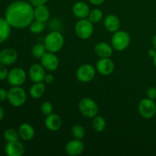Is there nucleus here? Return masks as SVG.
Instances as JSON below:
<instances>
[{"label": "nucleus", "mask_w": 156, "mask_h": 156, "mask_svg": "<svg viewBox=\"0 0 156 156\" xmlns=\"http://www.w3.org/2000/svg\"><path fill=\"white\" fill-rule=\"evenodd\" d=\"M5 18L15 28L29 27L34 20L33 5L25 1L14 2L6 9Z\"/></svg>", "instance_id": "1"}, {"label": "nucleus", "mask_w": 156, "mask_h": 156, "mask_svg": "<svg viewBox=\"0 0 156 156\" xmlns=\"http://www.w3.org/2000/svg\"><path fill=\"white\" fill-rule=\"evenodd\" d=\"M44 44L47 52L57 53L63 47L64 37L60 32L52 31L49 33L44 38Z\"/></svg>", "instance_id": "2"}, {"label": "nucleus", "mask_w": 156, "mask_h": 156, "mask_svg": "<svg viewBox=\"0 0 156 156\" xmlns=\"http://www.w3.org/2000/svg\"><path fill=\"white\" fill-rule=\"evenodd\" d=\"M7 100L12 106L18 108L25 103L27 94L21 86H13L8 91Z\"/></svg>", "instance_id": "3"}, {"label": "nucleus", "mask_w": 156, "mask_h": 156, "mask_svg": "<svg viewBox=\"0 0 156 156\" xmlns=\"http://www.w3.org/2000/svg\"><path fill=\"white\" fill-rule=\"evenodd\" d=\"M79 109L81 114L87 118H93L98 113V106L93 99L85 98L79 104Z\"/></svg>", "instance_id": "4"}, {"label": "nucleus", "mask_w": 156, "mask_h": 156, "mask_svg": "<svg viewBox=\"0 0 156 156\" xmlns=\"http://www.w3.org/2000/svg\"><path fill=\"white\" fill-rule=\"evenodd\" d=\"M130 42V37L128 32L124 30H117L114 32L111 38V45L113 48L118 51L126 50Z\"/></svg>", "instance_id": "5"}, {"label": "nucleus", "mask_w": 156, "mask_h": 156, "mask_svg": "<svg viewBox=\"0 0 156 156\" xmlns=\"http://www.w3.org/2000/svg\"><path fill=\"white\" fill-rule=\"evenodd\" d=\"M76 35L82 40L88 39L94 31L93 23L87 18H82L77 21L75 26Z\"/></svg>", "instance_id": "6"}, {"label": "nucleus", "mask_w": 156, "mask_h": 156, "mask_svg": "<svg viewBox=\"0 0 156 156\" xmlns=\"http://www.w3.org/2000/svg\"><path fill=\"white\" fill-rule=\"evenodd\" d=\"M139 113L143 117L150 119L156 114V105L154 100L149 98H144L140 102L138 107Z\"/></svg>", "instance_id": "7"}, {"label": "nucleus", "mask_w": 156, "mask_h": 156, "mask_svg": "<svg viewBox=\"0 0 156 156\" xmlns=\"http://www.w3.org/2000/svg\"><path fill=\"white\" fill-rule=\"evenodd\" d=\"M96 70L90 64H84L79 67L76 72V77L80 82L86 83L89 82L94 78Z\"/></svg>", "instance_id": "8"}, {"label": "nucleus", "mask_w": 156, "mask_h": 156, "mask_svg": "<svg viewBox=\"0 0 156 156\" xmlns=\"http://www.w3.org/2000/svg\"><path fill=\"white\" fill-rule=\"evenodd\" d=\"M8 82L12 86H21L26 80V73L21 68H15L8 75Z\"/></svg>", "instance_id": "9"}, {"label": "nucleus", "mask_w": 156, "mask_h": 156, "mask_svg": "<svg viewBox=\"0 0 156 156\" xmlns=\"http://www.w3.org/2000/svg\"><path fill=\"white\" fill-rule=\"evenodd\" d=\"M41 65L47 71L53 72L57 69L59 65V61L54 53L46 52L45 54L41 58Z\"/></svg>", "instance_id": "10"}, {"label": "nucleus", "mask_w": 156, "mask_h": 156, "mask_svg": "<svg viewBox=\"0 0 156 156\" xmlns=\"http://www.w3.org/2000/svg\"><path fill=\"white\" fill-rule=\"evenodd\" d=\"M85 149V145L82 140H70L66 143V152L70 156H77L81 155Z\"/></svg>", "instance_id": "11"}, {"label": "nucleus", "mask_w": 156, "mask_h": 156, "mask_svg": "<svg viewBox=\"0 0 156 156\" xmlns=\"http://www.w3.org/2000/svg\"><path fill=\"white\" fill-rule=\"evenodd\" d=\"M98 73L103 76L111 74L114 69V63L109 58H101L96 63Z\"/></svg>", "instance_id": "12"}, {"label": "nucleus", "mask_w": 156, "mask_h": 156, "mask_svg": "<svg viewBox=\"0 0 156 156\" xmlns=\"http://www.w3.org/2000/svg\"><path fill=\"white\" fill-rule=\"evenodd\" d=\"M29 77L34 83L36 82H43L44 81L46 73L45 69L42 65L40 64H34L29 69Z\"/></svg>", "instance_id": "13"}, {"label": "nucleus", "mask_w": 156, "mask_h": 156, "mask_svg": "<svg viewBox=\"0 0 156 156\" xmlns=\"http://www.w3.org/2000/svg\"><path fill=\"white\" fill-rule=\"evenodd\" d=\"M18 53L13 48H5L0 52V63L5 66H11L16 62Z\"/></svg>", "instance_id": "14"}, {"label": "nucleus", "mask_w": 156, "mask_h": 156, "mask_svg": "<svg viewBox=\"0 0 156 156\" xmlns=\"http://www.w3.org/2000/svg\"><path fill=\"white\" fill-rule=\"evenodd\" d=\"M5 151L6 155L9 156H21L24 152V147L19 140L8 142L5 147Z\"/></svg>", "instance_id": "15"}, {"label": "nucleus", "mask_w": 156, "mask_h": 156, "mask_svg": "<svg viewBox=\"0 0 156 156\" xmlns=\"http://www.w3.org/2000/svg\"><path fill=\"white\" fill-rule=\"evenodd\" d=\"M46 128L50 131H57L62 126V119L58 114H51L46 116L45 122H44Z\"/></svg>", "instance_id": "16"}, {"label": "nucleus", "mask_w": 156, "mask_h": 156, "mask_svg": "<svg viewBox=\"0 0 156 156\" xmlns=\"http://www.w3.org/2000/svg\"><path fill=\"white\" fill-rule=\"evenodd\" d=\"M104 24L107 30L111 33L119 30L120 27V21L118 17L115 15H107L104 20Z\"/></svg>", "instance_id": "17"}, {"label": "nucleus", "mask_w": 156, "mask_h": 156, "mask_svg": "<svg viewBox=\"0 0 156 156\" xmlns=\"http://www.w3.org/2000/svg\"><path fill=\"white\" fill-rule=\"evenodd\" d=\"M73 12L75 16L79 19L86 18L90 13L89 6L84 2H77L73 5Z\"/></svg>", "instance_id": "18"}, {"label": "nucleus", "mask_w": 156, "mask_h": 156, "mask_svg": "<svg viewBox=\"0 0 156 156\" xmlns=\"http://www.w3.org/2000/svg\"><path fill=\"white\" fill-rule=\"evenodd\" d=\"M50 16V10L48 8L44 5L35 6L34 9V20L41 22H47Z\"/></svg>", "instance_id": "19"}, {"label": "nucleus", "mask_w": 156, "mask_h": 156, "mask_svg": "<svg viewBox=\"0 0 156 156\" xmlns=\"http://www.w3.org/2000/svg\"><path fill=\"white\" fill-rule=\"evenodd\" d=\"M94 52L100 58H110L113 53V47L108 43L100 42L94 47Z\"/></svg>", "instance_id": "20"}, {"label": "nucleus", "mask_w": 156, "mask_h": 156, "mask_svg": "<svg viewBox=\"0 0 156 156\" xmlns=\"http://www.w3.org/2000/svg\"><path fill=\"white\" fill-rule=\"evenodd\" d=\"M18 131L20 138L24 141H30L34 136V129L29 123H22L19 126Z\"/></svg>", "instance_id": "21"}, {"label": "nucleus", "mask_w": 156, "mask_h": 156, "mask_svg": "<svg viewBox=\"0 0 156 156\" xmlns=\"http://www.w3.org/2000/svg\"><path fill=\"white\" fill-rule=\"evenodd\" d=\"M11 27L5 18H0V44L5 41L11 34Z\"/></svg>", "instance_id": "22"}, {"label": "nucleus", "mask_w": 156, "mask_h": 156, "mask_svg": "<svg viewBox=\"0 0 156 156\" xmlns=\"http://www.w3.org/2000/svg\"><path fill=\"white\" fill-rule=\"evenodd\" d=\"M45 89L46 86L43 82H36L30 88L29 93L33 98H40L44 95Z\"/></svg>", "instance_id": "23"}, {"label": "nucleus", "mask_w": 156, "mask_h": 156, "mask_svg": "<svg viewBox=\"0 0 156 156\" xmlns=\"http://www.w3.org/2000/svg\"><path fill=\"white\" fill-rule=\"evenodd\" d=\"M92 127L94 130L97 133H101L105 130L106 127V121L105 118L101 116H97L93 117Z\"/></svg>", "instance_id": "24"}, {"label": "nucleus", "mask_w": 156, "mask_h": 156, "mask_svg": "<svg viewBox=\"0 0 156 156\" xmlns=\"http://www.w3.org/2000/svg\"><path fill=\"white\" fill-rule=\"evenodd\" d=\"M47 50L44 44H36L33 46L31 49V53L34 57L41 59L46 53Z\"/></svg>", "instance_id": "25"}, {"label": "nucleus", "mask_w": 156, "mask_h": 156, "mask_svg": "<svg viewBox=\"0 0 156 156\" xmlns=\"http://www.w3.org/2000/svg\"><path fill=\"white\" fill-rule=\"evenodd\" d=\"M3 136H4L5 140L7 141V143L8 142L18 141L20 139L18 131L14 129H7L6 130H5Z\"/></svg>", "instance_id": "26"}, {"label": "nucleus", "mask_w": 156, "mask_h": 156, "mask_svg": "<svg viewBox=\"0 0 156 156\" xmlns=\"http://www.w3.org/2000/svg\"><path fill=\"white\" fill-rule=\"evenodd\" d=\"M103 18V12L101 10L98 9H94L93 10L90 11L89 15H88V19L94 24V23H98Z\"/></svg>", "instance_id": "27"}, {"label": "nucleus", "mask_w": 156, "mask_h": 156, "mask_svg": "<svg viewBox=\"0 0 156 156\" xmlns=\"http://www.w3.org/2000/svg\"><path fill=\"white\" fill-rule=\"evenodd\" d=\"M72 134L74 136L75 139L78 140H82L85 137V128L79 124H76L73 126L72 128Z\"/></svg>", "instance_id": "28"}, {"label": "nucleus", "mask_w": 156, "mask_h": 156, "mask_svg": "<svg viewBox=\"0 0 156 156\" xmlns=\"http://www.w3.org/2000/svg\"><path fill=\"white\" fill-rule=\"evenodd\" d=\"M30 30L34 34H39L44 30L46 25L44 22H41V21H38L34 20L33 22L30 24Z\"/></svg>", "instance_id": "29"}, {"label": "nucleus", "mask_w": 156, "mask_h": 156, "mask_svg": "<svg viewBox=\"0 0 156 156\" xmlns=\"http://www.w3.org/2000/svg\"><path fill=\"white\" fill-rule=\"evenodd\" d=\"M41 111L45 116H48L53 114V107L52 104L49 101H44L41 106Z\"/></svg>", "instance_id": "30"}, {"label": "nucleus", "mask_w": 156, "mask_h": 156, "mask_svg": "<svg viewBox=\"0 0 156 156\" xmlns=\"http://www.w3.org/2000/svg\"><path fill=\"white\" fill-rule=\"evenodd\" d=\"M9 73V72L8 71L6 66L0 63V81L5 80V79H7Z\"/></svg>", "instance_id": "31"}, {"label": "nucleus", "mask_w": 156, "mask_h": 156, "mask_svg": "<svg viewBox=\"0 0 156 156\" xmlns=\"http://www.w3.org/2000/svg\"><path fill=\"white\" fill-rule=\"evenodd\" d=\"M146 94H147V98L152 100H155L156 99V88L155 87H150L148 88L147 91H146Z\"/></svg>", "instance_id": "32"}, {"label": "nucleus", "mask_w": 156, "mask_h": 156, "mask_svg": "<svg viewBox=\"0 0 156 156\" xmlns=\"http://www.w3.org/2000/svg\"><path fill=\"white\" fill-rule=\"evenodd\" d=\"M8 91H6L4 88H0V102H3L7 99Z\"/></svg>", "instance_id": "33"}, {"label": "nucleus", "mask_w": 156, "mask_h": 156, "mask_svg": "<svg viewBox=\"0 0 156 156\" xmlns=\"http://www.w3.org/2000/svg\"><path fill=\"white\" fill-rule=\"evenodd\" d=\"M48 0H28L29 2L33 6L40 5H44Z\"/></svg>", "instance_id": "34"}, {"label": "nucleus", "mask_w": 156, "mask_h": 156, "mask_svg": "<svg viewBox=\"0 0 156 156\" xmlns=\"http://www.w3.org/2000/svg\"><path fill=\"white\" fill-rule=\"evenodd\" d=\"M44 82L47 84H52L54 82V76L52 74H46Z\"/></svg>", "instance_id": "35"}, {"label": "nucleus", "mask_w": 156, "mask_h": 156, "mask_svg": "<svg viewBox=\"0 0 156 156\" xmlns=\"http://www.w3.org/2000/svg\"><path fill=\"white\" fill-rule=\"evenodd\" d=\"M148 54L150 57L154 58L155 56L156 55V50L155 48H152V49H149V51H148Z\"/></svg>", "instance_id": "36"}, {"label": "nucleus", "mask_w": 156, "mask_h": 156, "mask_svg": "<svg viewBox=\"0 0 156 156\" xmlns=\"http://www.w3.org/2000/svg\"><path fill=\"white\" fill-rule=\"evenodd\" d=\"M91 4L95 5H99L102 4L105 0H88Z\"/></svg>", "instance_id": "37"}, {"label": "nucleus", "mask_w": 156, "mask_h": 156, "mask_svg": "<svg viewBox=\"0 0 156 156\" xmlns=\"http://www.w3.org/2000/svg\"><path fill=\"white\" fill-rule=\"evenodd\" d=\"M4 116H5L4 109H3L2 107L0 105V121H2V120H3V118H4Z\"/></svg>", "instance_id": "38"}, {"label": "nucleus", "mask_w": 156, "mask_h": 156, "mask_svg": "<svg viewBox=\"0 0 156 156\" xmlns=\"http://www.w3.org/2000/svg\"><path fill=\"white\" fill-rule=\"evenodd\" d=\"M152 47H153V48H155L156 50V34L153 37V38H152Z\"/></svg>", "instance_id": "39"}, {"label": "nucleus", "mask_w": 156, "mask_h": 156, "mask_svg": "<svg viewBox=\"0 0 156 156\" xmlns=\"http://www.w3.org/2000/svg\"><path fill=\"white\" fill-rule=\"evenodd\" d=\"M153 62H154V66H155V67L156 68V55L155 56V57L153 58Z\"/></svg>", "instance_id": "40"}]
</instances>
